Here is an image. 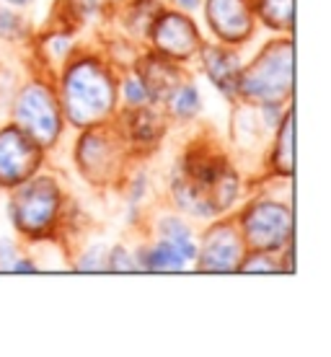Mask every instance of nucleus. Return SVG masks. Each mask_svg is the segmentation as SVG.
Listing matches in <instances>:
<instances>
[{
	"instance_id": "1",
	"label": "nucleus",
	"mask_w": 331,
	"mask_h": 357,
	"mask_svg": "<svg viewBox=\"0 0 331 357\" xmlns=\"http://www.w3.org/2000/svg\"><path fill=\"white\" fill-rule=\"evenodd\" d=\"M60 109L72 125L88 130L107 122L116 109V83L96 60H75L63 75Z\"/></svg>"
},
{
	"instance_id": "2",
	"label": "nucleus",
	"mask_w": 331,
	"mask_h": 357,
	"mask_svg": "<svg viewBox=\"0 0 331 357\" xmlns=\"http://www.w3.org/2000/svg\"><path fill=\"white\" fill-rule=\"evenodd\" d=\"M174 197L189 215L213 218L236 202L238 178L223 158H189L176 174Z\"/></svg>"
},
{
	"instance_id": "3",
	"label": "nucleus",
	"mask_w": 331,
	"mask_h": 357,
	"mask_svg": "<svg viewBox=\"0 0 331 357\" xmlns=\"http://www.w3.org/2000/svg\"><path fill=\"white\" fill-rule=\"evenodd\" d=\"M293 93V42L279 39L261 50L249 68H241L238 96L246 101L282 104Z\"/></svg>"
},
{
	"instance_id": "4",
	"label": "nucleus",
	"mask_w": 331,
	"mask_h": 357,
	"mask_svg": "<svg viewBox=\"0 0 331 357\" xmlns=\"http://www.w3.org/2000/svg\"><path fill=\"white\" fill-rule=\"evenodd\" d=\"M60 187L49 176H31L24 184H18V192L10 199V220L18 233L29 238L49 236L60 218Z\"/></svg>"
},
{
	"instance_id": "5",
	"label": "nucleus",
	"mask_w": 331,
	"mask_h": 357,
	"mask_svg": "<svg viewBox=\"0 0 331 357\" xmlns=\"http://www.w3.org/2000/svg\"><path fill=\"white\" fill-rule=\"evenodd\" d=\"M16 127L39 148H52L63 132L60 98L47 83H29L16 98Z\"/></svg>"
},
{
	"instance_id": "6",
	"label": "nucleus",
	"mask_w": 331,
	"mask_h": 357,
	"mask_svg": "<svg viewBox=\"0 0 331 357\" xmlns=\"http://www.w3.org/2000/svg\"><path fill=\"white\" fill-rule=\"evenodd\" d=\"M241 236L246 249L279 251L293 238V213L285 202L256 199L241 215Z\"/></svg>"
},
{
	"instance_id": "7",
	"label": "nucleus",
	"mask_w": 331,
	"mask_h": 357,
	"mask_svg": "<svg viewBox=\"0 0 331 357\" xmlns=\"http://www.w3.org/2000/svg\"><path fill=\"white\" fill-rule=\"evenodd\" d=\"M45 148L21 132L16 125L0 130V187H18L42 166Z\"/></svg>"
},
{
	"instance_id": "8",
	"label": "nucleus",
	"mask_w": 331,
	"mask_h": 357,
	"mask_svg": "<svg viewBox=\"0 0 331 357\" xmlns=\"http://www.w3.org/2000/svg\"><path fill=\"white\" fill-rule=\"evenodd\" d=\"M246 243L241 231L233 223H215L202 238V246H197V269L202 272H238Z\"/></svg>"
},
{
	"instance_id": "9",
	"label": "nucleus",
	"mask_w": 331,
	"mask_h": 357,
	"mask_svg": "<svg viewBox=\"0 0 331 357\" xmlns=\"http://www.w3.org/2000/svg\"><path fill=\"white\" fill-rule=\"evenodd\" d=\"M151 34L155 50L169 60H189L202 47L194 21L187 18L184 13H176V10H166L155 18Z\"/></svg>"
},
{
	"instance_id": "10",
	"label": "nucleus",
	"mask_w": 331,
	"mask_h": 357,
	"mask_svg": "<svg viewBox=\"0 0 331 357\" xmlns=\"http://www.w3.org/2000/svg\"><path fill=\"white\" fill-rule=\"evenodd\" d=\"M205 18L223 45H241L254 31L251 0H207Z\"/></svg>"
},
{
	"instance_id": "11",
	"label": "nucleus",
	"mask_w": 331,
	"mask_h": 357,
	"mask_svg": "<svg viewBox=\"0 0 331 357\" xmlns=\"http://www.w3.org/2000/svg\"><path fill=\"white\" fill-rule=\"evenodd\" d=\"M78 163H81V174L91 178H104L114 174L116 163H119L116 137L101 132L99 127H88V132L83 135L78 143Z\"/></svg>"
},
{
	"instance_id": "12",
	"label": "nucleus",
	"mask_w": 331,
	"mask_h": 357,
	"mask_svg": "<svg viewBox=\"0 0 331 357\" xmlns=\"http://www.w3.org/2000/svg\"><path fill=\"white\" fill-rule=\"evenodd\" d=\"M202 52V65H205V75L213 81L223 96L236 98L238 96V78H241V60L236 50L225 45H213V47H199Z\"/></svg>"
},
{
	"instance_id": "13",
	"label": "nucleus",
	"mask_w": 331,
	"mask_h": 357,
	"mask_svg": "<svg viewBox=\"0 0 331 357\" xmlns=\"http://www.w3.org/2000/svg\"><path fill=\"white\" fill-rule=\"evenodd\" d=\"M137 78L143 81V86L148 89L151 104L155 101H169L171 93L179 86V70L169 63V57H148L137 68Z\"/></svg>"
},
{
	"instance_id": "14",
	"label": "nucleus",
	"mask_w": 331,
	"mask_h": 357,
	"mask_svg": "<svg viewBox=\"0 0 331 357\" xmlns=\"http://www.w3.org/2000/svg\"><path fill=\"white\" fill-rule=\"evenodd\" d=\"M158 241L163 246H169L174 254H179L187 264H192V261L197 259V241L192 238L189 225L181 218H176V215L161 218V223H158Z\"/></svg>"
},
{
	"instance_id": "15",
	"label": "nucleus",
	"mask_w": 331,
	"mask_h": 357,
	"mask_svg": "<svg viewBox=\"0 0 331 357\" xmlns=\"http://www.w3.org/2000/svg\"><path fill=\"white\" fill-rule=\"evenodd\" d=\"M293 140H295V114L290 109V114L282 116L277 125V145L272 153V166L279 176H293Z\"/></svg>"
},
{
	"instance_id": "16",
	"label": "nucleus",
	"mask_w": 331,
	"mask_h": 357,
	"mask_svg": "<svg viewBox=\"0 0 331 357\" xmlns=\"http://www.w3.org/2000/svg\"><path fill=\"white\" fill-rule=\"evenodd\" d=\"M259 18L275 31H290L293 29V0H256Z\"/></svg>"
},
{
	"instance_id": "17",
	"label": "nucleus",
	"mask_w": 331,
	"mask_h": 357,
	"mask_svg": "<svg viewBox=\"0 0 331 357\" xmlns=\"http://www.w3.org/2000/svg\"><path fill=\"white\" fill-rule=\"evenodd\" d=\"M169 104H171V112L179 116V119H192V116L199 114L202 98H199V91L194 83H179L176 91L171 93Z\"/></svg>"
},
{
	"instance_id": "18",
	"label": "nucleus",
	"mask_w": 331,
	"mask_h": 357,
	"mask_svg": "<svg viewBox=\"0 0 331 357\" xmlns=\"http://www.w3.org/2000/svg\"><path fill=\"white\" fill-rule=\"evenodd\" d=\"M238 272H285V267L275 261V251H251L243 257Z\"/></svg>"
},
{
	"instance_id": "19",
	"label": "nucleus",
	"mask_w": 331,
	"mask_h": 357,
	"mask_svg": "<svg viewBox=\"0 0 331 357\" xmlns=\"http://www.w3.org/2000/svg\"><path fill=\"white\" fill-rule=\"evenodd\" d=\"M122 93H125V101L130 107H148L151 104V96H148V89L143 86V81L132 75V78H127L125 86H122Z\"/></svg>"
},
{
	"instance_id": "20",
	"label": "nucleus",
	"mask_w": 331,
	"mask_h": 357,
	"mask_svg": "<svg viewBox=\"0 0 331 357\" xmlns=\"http://www.w3.org/2000/svg\"><path fill=\"white\" fill-rule=\"evenodd\" d=\"M107 272H137L132 254H127L125 249H114L107 254Z\"/></svg>"
},
{
	"instance_id": "21",
	"label": "nucleus",
	"mask_w": 331,
	"mask_h": 357,
	"mask_svg": "<svg viewBox=\"0 0 331 357\" xmlns=\"http://www.w3.org/2000/svg\"><path fill=\"white\" fill-rule=\"evenodd\" d=\"M78 269H83V272H101V269H107V251H101V249L88 251V254L78 261Z\"/></svg>"
},
{
	"instance_id": "22",
	"label": "nucleus",
	"mask_w": 331,
	"mask_h": 357,
	"mask_svg": "<svg viewBox=\"0 0 331 357\" xmlns=\"http://www.w3.org/2000/svg\"><path fill=\"white\" fill-rule=\"evenodd\" d=\"M0 36H21V21L10 10H0Z\"/></svg>"
},
{
	"instance_id": "23",
	"label": "nucleus",
	"mask_w": 331,
	"mask_h": 357,
	"mask_svg": "<svg viewBox=\"0 0 331 357\" xmlns=\"http://www.w3.org/2000/svg\"><path fill=\"white\" fill-rule=\"evenodd\" d=\"M21 254L16 251V246L10 241H0V272H10L13 261L18 259Z\"/></svg>"
},
{
	"instance_id": "24",
	"label": "nucleus",
	"mask_w": 331,
	"mask_h": 357,
	"mask_svg": "<svg viewBox=\"0 0 331 357\" xmlns=\"http://www.w3.org/2000/svg\"><path fill=\"white\" fill-rule=\"evenodd\" d=\"M10 272H36V264H34V261L21 259V257H18V259L13 261V267H10Z\"/></svg>"
},
{
	"instance_id": "25",
	"label": "nucleus",
	"mask_w": 331,
	"mask_h": 357,
	"mask_svg": "<svg viewBox=\"0 0 331 357\" xmlns=\"http://www.w3.org/2000/svg\"><path fill=\"white\" fill-rule=\"evenodd\" d=\"M176 3H179V6L184 10H194L199 6V3H202V0H176Z\"/></svg>"
},
{
	"instance_id": "26",
	"label": "nucleus",
	"mask_w": 331,
	"mask_h": 357,
	"mask_svg": "<svg viewBox=\"0 0 331 357\" xmlns=\"http://www.w3.org/2000/svg\"><path fill=\"white\" fill-rule=\"evenodd\" d=\"M10 6H29V3H31V0H8Z\"/></svg>"
}]
</instances>
